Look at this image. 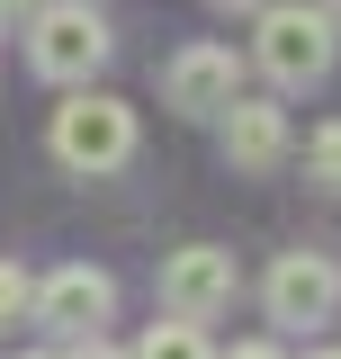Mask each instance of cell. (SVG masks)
<instances>
[{
    "label": "cell",
    "mask_w": 341,
    "mask_h": 359,
    "mask_svg": "<svg viewBox=\"0 0 341 359\" xmlns=\"http://www.w3.org/2000/svg\"><path fill=\"white\" fill-rule=\"evenodd\" d=\"M234 90H243V54L234 45H180L162 63V108H180V117H225Z\"/></svg>",
    "instance_id": "7"
},
{
    "label": "cell",
    "mask_w": 341,
    "mask_h": 359,
    "mask_svg": "<svg viewBox=\"0 0 341 359\" xmlns=\"http://www.w3.org/2000/svg\"><path fill=\"white\" fill-rule=\"evenodd\" d=\"M305 180L341 198V117H333V126H314V135H305Z\"/></svg>",
    "instance_id": "10"
},
{
    "label": "cell",
    "mask_w": 341,
    "mask_h": 359,
    "mask_svg": "<svg viewBox=\"0 0 341 359\" xmlns=\"http://www.w3.org/2000/svg\"><path fill=\"white\" fill-rule=\"evenodd\" d=\"M27 9H45V0H0V18H27Z\"/></svg>",
    "instance_id": "14"
},
{
    "label": "cell",
    "mask_w": 341,
    "mask_h": 359,
    "mask_svg": "<svg viewBox=\"0 0 341 359\" xmlns=\"http://www.w3.org/2000/svg\"><path fill=\"white\" fill-rule=\"evenodd\" d=\"M126 359H215V351H207V323H189V314H162V323H153V332H144Z\"/></svg>",
    "instance_id": "9"
},
{
    "label": "cell",
    "mask_w": 341,
    "mask_h": 359,
    "mask_svg": "<svg viewBox=\"0 0 341 359\" xmlns=\"http://www.w3.org/2000/svg\"><path fill=\"white\" fill-rule=\"evenodd\" d=\"M215 135H225V162H234L243 180L279 171V162L297 153V135H288V108H279V99H252V90H234V108L215 117Z\"/></svg>",
    "instance_id": "8"
},
{
    "label": "cell",
    "mask_w": 341,
    "mask_h": 359,
    "mask_svg": "<svg viewBox=\"0 0 341 359\" xmlns=\"http://www.w3.org/2000/svg\"><path fill=\"white\" fill-rule=\"evenodd\" d=\"M0 27H9V18H0Z\"/></svg>",
    "instance_id": "19"
},
{
    "label": "cell",
    "mask_w": 341,
    "mask_h": 359,
    "mask_svg": "<svg viewBox=\"0 0 341 359\" xmlns=\"http://www.w3.org/2000/svg\"><path fill=\"white\" fill-rule=\"evenodd\" d=\"M333 54H341V18L314 0H269V9H252V63H260V81L269 90H314L323 72H333Z\"/></svg>",
    "instance_id": "1"
},
{
    "label": "cell",
    "mask_w": 341,
    "mask_h": 359,
    "mask_svg": "<svg viewBox=\"0 0 341 359\" xmlns=\"http://www.w3.org/2000/svg\"><path fill=\"white\" fill-rule=\"evenodd\" d=\"M9 359H63V351H9Z\"/></svg>",
    "instance_id": "16"
},
{
    "label": "cell",
    "mask_w": 341,
    "mask_h": 359,
    "mask_svg": "<svg viewBox=\"0 0 341 359\" xmlns=\"http://www.w3.org/2000/svg\"><path fill=\"white\" fill-rule=\"evenodd\" d=\"M108 314H117V278L90 261H63L45 269L36 287H27V323H45L54 341H90V332H108Z\"/></svg>",
    "instance_id": "4"
},
{
    "label": "cell",
    "mask_w": 341,
    "mask_h": 359,
    "mask_svg": "<svg viewBox=\"0 0 341 359\" xmlns=\"http://www.w3.org/2000/svg\"><path fill=\"white\" fill-rule=\"evenodd\" d=\"M215 9H225V18H234V9H243V18H252V9H269V0H215Z\"/></svg>",
    "instance_id": "15"
},
{
    "label": "cell",
    "mask_w": 341,
    "mask_h": 359,
    "mask_svg": "<svg viewBox=\"0 0 341 359\" xmlns=\"http://www.w3.org/2000/svg\"><path fill=\"white\" fill-rule=\"evenodd\" d=\"M323 9H333V18H341V0H323Z\"/></svg>",
    "instance_id": "18"
},
{
    "label": "cell",
    "mask_w": 341,
    "mask_h": 359,
    "mask_svg": "<svg viewBox=\"0 0 341 359\" xmlns=\"http://www.w3.org/2000/svg\"><path fill=\"white\" fill-rule=\"evenodd\" d=\"M305 359H341V351H305Z\"/></svg>",
    "instance_id": "17"
},
{
    "label": "cell",
    "mask_w": 341,
    "mask_h": 359,
    "mask_svg": "<svg viewBox=\"0 0 341 359\" xmlns=\"http://www.w3.org/2000/svg\"><path fill=\"white\" fill-rule=\"evenodd\" d=\"M27 287H36L27 269H18V261H0V332H9V323L27 314Z\"/></svg>",
    "instance_id": "11"
},
{
    "label": "cell",
    "mask_w": 341,
    "mask_h": 359,
    "mask_svg": "<svg viewBox=\"0 0 341 359\" xmlns=\"http://www.w3.org/2000/svg\"><path fill=\"white\" fill-rule=\"evenodd\" d=\"M108 18L90 9V0H45V9H27V72L54 90H81L99 81V63H108Z\"/></svg>",
    "instance_id": "3"
},
{
    "label": "cell",
    "mask_w": 341,
    "mask_h": 359,
    "mask_svg": "<svg viewBox=\"0 0 341 359\" xmlns=\"http://www.w3.org/2000/svg\"><path fill=\"white\" fill-rule=\"evenodd\" d=\"M45 144H54V162L72 180H108L135 162V108L117 99V90H72L63 108H54V126H45Z\"/></svg>",
    "instance_id": "2"
},
{
    "label": "cell",
    "mask_w": 341,
    "mask_h": 359,
    "mask_svg": "<svg viewBox=\"0 0 341 359\" xmlns=\"http://www.w3.org/2000/svg\"><path fill=\"white\" fill-rule=\"evenodd\" d=\"M215 359H288L279 341H234V351H215Z\"/></svg>",
    "instance_id": "13"
},
{
    "label": "cell",
    "mask_w": 341,
    "mask_h": 359,
    "mask_svg": "<svg viewBox=\"0 0 341 359\" xmlns=\"http://www.w3.org/2000/svg\"><path fill=\"white\" fill-rule=\"evenodd\" d=\"M234 287H243V269H234L225 243H180V252H162V314L215 323V314L234 306Z\"/></svg>",
    "instance_id": "6"
},
{
    "label": "cell",
    "mask_w": 341,
    "mask_h": 359,
    "mask_svg": "<svg viewBox=\"0 0 341 359\" xmlns=\"http://www.w3.org/2000/svg\"><path fill=\"white\" fill-rule=\"evenodd\" d=\"M260 306H269V323H288V332L333 323L341 314V261L333 252H279L269 278H260Z\"/></svg>",
    "instance_id": "5"
},
{
    "label": "cell",
    "mask_w": 341,
    "mask_h": 359,
    "mask_svg": "<svg viewBox=\"0 0 341 359\" xmlns=\"http://www.w3.org/2000/svg\"><path fill=\"white\" fill-rule=\"evenodd\" d=\"M63 359H126V351H117L108 332H90V341H63Z\"/></svg>",
    "instance_id": "12"
}]
</instances>
